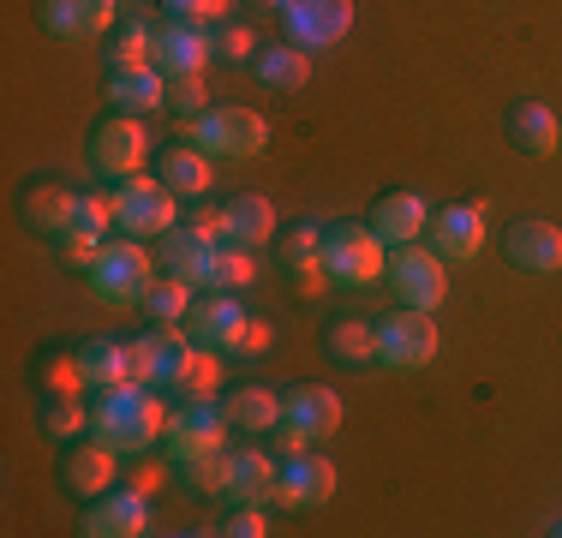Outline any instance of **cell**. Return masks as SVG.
I'll list each match as a JSON object with an SVG mask.
<instances>
[{
	"instance_id": "45",
	"label": "cell",
	"mask_w": 562,
	"mask_h": 538,
	"mask_svg": "<svg viewBox=\"0 0 562 538\" xmlns=\"http://www.w3.org/2000/svg\"><path fill=\"white\" fill-rule=\"evenodd\" d=\"M162 7L173 12V19H210V24H222L234 0H162Z\"/></svg>"
},
{
	"instance_id": "28",
	"label": "cell",
	"mask_w": 562,
	"mask_h": 538,
	"mask_svg": "<svg viewBox=\"0 0 562 538\" xmlns=\"http://www.w3.org/2000/svg\"><path fill=\"white\" fill-rule=\"evenodd\" d=\"M78 371H85V389L109 395V389L132 383V347H120V341H90V347H78Z\"/></svg>"
},
{
	"instance_id": "49",
	"label": "cell",
	"mask_w": 562,
	"mask_h": 538,
	"mask_svg": "<svg viewBox=\"0 0 562 538\" xmlns=\"http://www.w3.org/2000/svg\"><path fill=\"white\" fill-rule=\"evenodd\" d=\"M162 484H168V467H138V473H132V491H144V496H156V491H162Z\"/></svg>"
},
{
	"instance_id": "21",
	"label": "cell",
	"mask_w": 562,
	"mask_h": 538,
	"mask_svg": "<svg viewBox=\"0 0 562 538\" xmlns=\"http://www.w3.org/2000/svg\"><path fill=\"white\" fill-rule=\"evenodd\" d=\"M508 138H515L520 156H557L562 150V120L544 102H515L508 108Z\"/></svg>"
},
{
	"instance_id": "1",
	"label": "cell",
	"mask_w": 562,
	"mask_h": 538,
	"mask_svg": "<svg viewBox=\"0 0 562 538\" xmlns=\"http://www.w3.org/2000/svg\"><path fill=\"white\" fill-rule=\"evenodd\" d=\"M162 430H168V407L144 383H120L90 407V437L109 442L114 455H150L162 442Z\"/></svg>"
},
{
	"instance_id": "14",
	"label": "cell",
	"mask_w": 562,
	"mask_h": 538,
	"mask_svg": "<svg viewBox=\"0 0 562 538\" xmlns=\"http://www.w3.org/2000/svg\"><path fill=\"white\" fill-rule=\"evenodd\" d=\"M186 354H192V341H186L180 329L138 335V341H132V383H144V389H173V377H180Z\"/></svg>"
},
{
	"instance_id": "13",
	"label": "cell",
	"mask_w": 562,
	"mask_h": 538,
	"mask_svg": "<svg viewBox=\"0 0 562 538\" xmlns=\"http://www.w3.org/2000/svg\"><path fill=\"white\" fill-rule=\"evenodd\" d=\"M336 467L324 461V455H288L276 473V503L281 508H324L329 496H336Z\"/></svg>"
},
{
	"instance_id": "22",
	"label": "cell",
	"mask_w": 562,
	"mask_h": 538,
	"mask_svg": "<svg viewBox=\"0 0 562 538\" xmlns=\"http://www.w3.org/2000/svg\"><path fill=\"white\" fill-rule=\"evenodd\" d=\"M239 323H246V305H239L234 293H210V300L192 305V317H186V335H192L198 347H216V354H227V341H234Z\"/></svg>"
},
{
	"instance_id": "20",
	"label": "cell",
	"mask_w": 562,
	"mask_h": 538,
	"mask_svg": "<svg viewBox=\"0 0 562 538\" xmlns=\"http://www.w3.org/2000/svg\"><path fill=\"white\" fill-rule=\"evenodd\" d=\"M371 227H378L383 246H413V239L431 227V204L419 192H390L378 210H371Z\"/></svg>"
},
{
	"instance_id": "41",
	"label": "cell",
	"mask_w": 562,
	"mask_h": 538,
	"mask_svg": "<svg viewBox=\"0 0 562 538\" xmlns=\"http://www.w3.org/2000/svg\"><path fill=\"white\" fill-rule=\"evenodd\" d=\"M168 108L186 120V126H192L198 114H210V108H204V72H192V78H168Z\"/></svg>"
},
{
	"instance_id": "29",
	"label": "cell",
	"mask_w": 562,
	"mask_h": 538,
	"mask_svg": "<svg viewBox=\"0 0 562 538\" xmlns=\"http://www.w3.org/2000/svg\"><path fill=\"white\" fill-rule=\"evenodd\" d=\"M258 78L270 90H300L305 78H312V54L305 48H293V43H276V48H258Z\"/></svg>"
},
{
	"instance_id": "30",
	"label": "cell",
	"mask_w": 562,
	"mask_h": 538,
	"mask_svg": "<svg viewBox=\"0 0 562 538\" xmlns=\"http://www.w3.org/2000/svg\"><path fill=\"white\" fill-rule=\"evenodd\" d=\"M72 210H78V192H66V186H36V192L24 198V222L55 234V239L72 227Z\"/></svg>"
},
{
	"instance_id": "9",
	"label": "cell",
	"mask_w": 562,
	"mask_h": 538,
	"mask_svg": "<svg viewBox=\"0 0 562 538\" xmlns=\"http://www.w3.org/2000/svg\"><path fill=\"white\" fill-rule=\"evenodd\" d=\"M216 60V24L210 19H168L156 31V72L168 78H192Z\"/></svg>"
},
{
	"instance_id": "31",
	"label": "cell",
	"mask_w": 562,
	"mask_h": 538,
	"mask_svg": "<svg viewBox=\"0 0 562 538\" xmlns=\"http://www.w3.org/2000/svg\"><path fill=\"white\" fill-rule=\"evenodd\" d=\"M173 389H180L186 401H216V389H222V354H216V347H198L192 341V354H186Z\"/></svg>"
},
{
	"instance_id": "17",
	"label": "cell",
	"mask_w": 562,
	"mask_h": 538,
	"mask_svg": "<svg viewBox=\"0 0 562 538\" xmlns=\"http://www.w3.org/2000/svg\"><path fill=\"white\" fill-rule=\"evenodd\" d=\"M216 258H222V239L198 234V227H173V234L162 239L168 276L192 281V288H210V281H216Z\"/></svg>"
},
{
	"instance_id": "43",
	"label": "cell",
	"mask_w": 562,
	"mask_h": 538,
	"mask_svg": "<svg viewBox=\"0 0 562 538\" xmlns=\"http://www.w3.org/2000/svg\"><path fill=\"white\" fill-rule=\"evenodd\" d=\"M263 347H270V323L246 312V323H239V329H234V341H227V354H239V359H258Z\"/></svg>"
},
{
	"instance_id": "40",
	"label": "cell",
	"mask_w": 562,
	"mask_h": 538,
	"mask_svg": "<svg viewBox=\"0 0 562 538\" xmlns=\"http://www.w3.org/2000/svg\"><path fill=\"white\" fill-rule=\"evenodd\" d=\"M216 60H258V31H251V24H216Z\"/></svg>"
},
{
	"instance_id": "44",
	"label": "cell",
	"mask_w": 562,
	"mask_h": 538,
	"mask_svg": "<svg viewBox=\"0 0 562 538\" xmlns=\"http://www.w3.org/2000/svg\"><path fill=\"white\" fill-rule=\"evenodd\" d=\"M60 251H66V264H72V269H85V276H90V264L102 258V239L97 234H78V227H72V234H60Z\"/></svg>"
},
{
	"instance_id": "23",
	"label": "cell",
	"mask_w": 562,
	"mask_h": 538,
	"mask_svg": "<svg viewBox=\"0 0 562 538\" xmlns=\"http://www.w3.org/2000/svg\"><path fill=\"white\" fill-rule=\"evenodd\" d=\"M508 264L539 269V276L562 269V227L557 222H515V234H508Z\"/></svg>"
},
{
	"instance_id": "38",
	"label": "cell",
	"mask_w": 562,
	"mask_h": 538,
	"mask_svg": "<svg viewBox=\"0 0 562 538\" xmlns=\"http://www.w3.org/2000/svg\"><path fill=\"white\" fill-rule=\"evenodd\" d=\"M251 281H258V264H251V251H246V246H222L216 281H210V288H216V293H234V288H251Z\"/></svg>"
},
{
	"instance_id": "18",
	"label": "cell",
	"mask_w": 562,
	"mask_h": 538,
	"mask_svg": "<svg viewBox=\"0 0 562 538\" xmlns=\"http://www.w3.org/2000/svg\"><path fill=\"white\" fill-rule=\"evenodd\" d=\"M120 0H43V24L60 43H90V36L114 31Z\"/></svg>"
},
{
	"instance_id": "50",
	"label": "cell",
	"mask_w": 562,
	"mask_h": 538,
	"mask_svg": "<svg viewBox=\"0 0 562 538\" xmlns=\"http://www.w3.org/2000/svg\"><path fill=\"white\" fill-rule=\"evenodd\" d=\"M246 7H258V12H288V0H246Z\"/></svg>"
},
{
	"instance_id": "48",
	"label": "cell",
	"mask_w": 562,
	"mask_h": 538,
	"mask_svg": "<svg viewBox=\"0 0 562 538\" xmlns=\"http://www.w3.org/2000/svg\"><path fill=\"white\" fill-rule=\"evenodd\" d=\"M227 533H234V538H263V533H270V520H263V508L251 503V508H234V515H227Z\"/></svg>"
},
{
	"instance_id": "46",
	"label": "cell",
	"mask_w": 562,
	"mask_h": 538,
	"mask_svg": "<svg viewBox=\"0 0 562 538\" xmlns=\"http://www.w3.org/2000/svg\"><path fill=\"white\" fill-rule=\"evenodd\" d=\"M186 484L192 491H222V455H204V461H192V467H180Z\"/></svg>"
},
{
	"instance_id": "10",
	"label": "cell",
	"mask_w": 562,
	"mask_h": 538,
	"mask_svg": "<svg viewBox=\"0 0 562 538\" xmlns=\"http://www.w3.org/2000/svg\"><path fill=\"white\" fill-rule=\"evenodd\" d=\"M288 24V43L317 54V48H336L347 31H353V0H288L281 12Z\"/></svg>"
},
{
	"instance_id": "34",
	"label": "cell",
	"mask_w": 562,
	"mask_h": 538,
	"mask_svg": "<svg viewBox=\"0 0 562 538\" xmlns=\"http://www.w3.org/2000/svg\"><path fill=\"white\" fill-rule=\"evenodd\" d=\"M109 60H114V72L156 66V31L144 19H126V24H120V36H114V48H109Z\"/></svg>"
},
{
	"instance_id": "5",
	"label": "cell",
	"mask_w": 562,
	"mask_h": 538,
	"mask_svg": "<svg viewBox=\"0 0 562 538\" xmlns=\"http://www.w3.org/2000/svg\"><path fill=\"white\" fill-rule=\"evenodd\" d=\"M227 407H216V401H192V407L168 413V430H162V449L173 467H192L204 461V455H222L227 442Z\"/></svg>"
},
{
	"instance_id": "7",
	"label": "cell",
	"mask_w": 562,
	"mask_h": 538,
	"mask_svg": "<svg viewBox=\"0 0 562 538\" xmlns=\"http://www.w3.org/2000/svg\"><path fill=\"white\" fill-rule=\"evenodd\" d=\"M437 359V323L431 312H413V305H401L395 317L378 323V366L390 371H419Z\"/></svg>"
},
{
	"instance_id": "26",
	"label": "cell",
	"mask_w": 562,
	"mask_h": 538,
	"mask_svg": "<svg viewBox=\"0 0 562 538\" xmlns=\"http://www.w3.org/2000/svg\"><path fill=\"white\" fill-rule=\"evenodd\" d=\"M210 168H216V161L198 150V144H173V150L162 156V173H156V180H162L173 198H192L198 204V198L210 192Z\"/></svg>"
},
{
	"instance_id": "32",
	"label": "cell",
	"mask_w": 562,
	"mask_h": 538,
	"mask_svg": "<svg viewBox=\"0 0 562 538\" xmlns=\"http://www.w3.org/2000/svg\"><path fill=\"white\" fill-rule=\"evenodd\" d=\"M192 281H180V276H168V281H156L150 288V300H144V312L156 317V329H180L186 317H192Z\"/></svg>"
},
{
	"instance_id": "8",
	"label": "cell",
	"mask_w": 562,
	"mask_h": 538,
	"mask_svg": "<svg viewBox=\"0 0 562 538\" xmlns=\"http://www.w3.org/2000/svg\"><path fill=\"white\" fill-rule=\"evenodd\" d=\"M390 288L401 293V305H413V312H437L443 305V293H449V276H443V258H437L431 246H395V258H390Z\"/></svg>"
},
{
	"instance_id": "3",
	"label": "cell",
	"mask_w": 562,
	"mask_h": 538,
	"mask_svg": "<svg viewBox=\"0 0 562 538\" xmlns=\"http://www.w3.org/2000/svg\"><path fill=\"white\" fill-rule=\"evenodd\" d=\"M186 144H198L210 161H251L270 144V126L251 108H210V114H198L186 126Z\"/></svg>"
},
{
	"instance_id": "36",
	"label": "cell",
	"mask_w": 562,
	"mask_h": 538,
	"mask_svg": "<svg viewBox=\"0 0 562 538\" xmlns=\"http://www.w3.org/2000/svg\"><path fill=\"white\" fill-rule=\"evenodd\" d=\"M43 425L55 430L60 442H72L78 430H90V413H85V401H78V395H48V407H43Z\"/></svg>"
},
{
	"instance_id": "11",
	"label": "cell",
	"mask_w": 562,
	"mask_h": 538,
	"mask_svg": "<svg viewBox=\"0 0 562 538\" xmlns=\"http://www.w3.org/2000/svg\"><path fill=\"white\" fill-rule=\"evenodd\" d=\"M276 473L281 467L270 461L263 449H234V455H222V503L227 508H251V503H276Z\"/></svg>"
},
{
	"instance_id": "24",
	"label": "cell",
	"mask_w": 562,
	"mask_h": 538,
	"mask_svg": "<svg viewBox=\"0 0 562 538\" xmlns=\"http://www.w3.org/2000/svg\"><path fill=\"white\" fill-rule=\"evenodd\" d=\"M109 102L120 114H150V108H168V72L156 66H132V72H114Z\"/></svg>"
},
{
	"instance_id": "35",
	"label": "cell",
	"mask_w": 562,
	"mask_h": 538,
	"mask_svg": "<svg viewBox=\"0 0 562 538\" xmlns=\"http://www.w3.org/2000/svg\"><path fill=\"white\" fill-rule=\"evenodd\" d=\"M329 354L341 359V366H371V359H378V329H371V323H336V329H329Z\"/></svg>"
},
{
	"instance_id": "42",
	"label": "cell",
	"mask_w": 562,
	"mask_h": 538,
	"mask_svg": "<svg viewBox=\"0 0 562 538\" xmlns=\"http://www.w3.org/2000/svg\"><path fill=\"white\" fill-rule=\"evenodd\" d=\"M43 389H48V395H78V389H85V371H78V354H60V359H48V366H43Z\"/></svg>"
},
{
	"instance_id": "15",
	"label": "cell",
	"mask_w": 562,
	"mask_h": 538,
	"mask_svg": "<svg viewBox=\"0 0 562 538\" xmlns=\"http://www.w3.org/2000/svg\"><path fill=\"white\" fill-rule=\"evenodd\" d=\"M85 533L90 538H138V533H150V496H144V491H102V496H90Z\"/></svg>"
},
{
	"instance_id": "6",
	"label": "cell",
	"mask_w": 562,
	"mask_h": 538,
	"mask_svg": "<svg viewBox=\"0 0 562 538\" xmlns=\"http://www.w3.org/2000/svg\"><path fill=\"white\" fill-rule=\"evenodd\" d=\"M324 269H329L336 288H371V281L390 269L378 227H329L324 234Z\"/></svg>"
},
{
	"instance_id": "2",
	"label": "cell",
	"mask_w": 562,
	"mask_h": 538,
	"mask_svg": "<svg viewBox=\"0 0 562 538\" xmlns=\"http://www.w3.org/2000/svg\"><path fill=\"white\" fill-rule=\"evenodd\" d=\"M150 288H156V264L138 239H114V246H102V258L90 264V293H97V305H109V312L144 305Z\"/></svg>"
},
{
	"instance_id": "47",
	"label": "cell",
	"mask_w": 562,
	"mask_h": 538,
	"mask_svg": "<svg viewBox=\"0 0 562 538\" xmlns=\"http://www.w3.org/2000/svg\"><path fill=\"white\" fill-rule=\"evenodd\" d=\"M263 437H270V442H276V449H281V455H305V442H312V437H305V430H300V425H293V419H288V413H281V419H276L270 430H263Z\"/></svg>"
},
{
	"instance_id": "16",
	"label": "cell",
	"mask_w": 562,
	"mask_h": 538,
	"mask_svg": "<svg viewBox=\"0 0 562 538\" xmlns=\"http://www.w3.org/2000/svg\"><path fill=\"white\" fill-rule=\"evenodd\" d=\"M97 168L102 173H114V180H132V173L144 168V156H150V138H144V126H138V114H114L109 126L97 132Z\"/></svg>"
},
{
	"instance_id": "27",
	"label": "cell",
	"mask_w": 562,
	"mask_h": 538,
	"mask_svg": "<svg viewBox=\"0 0 562 538\" xmlns=\"http://www.w3.org/2000/svg\"><path fill=\"white\" fill-rule=\"evenodd\" d=\"M270 239H276V210L263 204L258 192H246V198H234V204H227V239H222V246L258 251V246H270Z\"/></svg>"
},
{
	"instance_id": "4",
	"label": "cell",
	"mask_w": 562,
	"mask_h": 538,
	"mask_svg": "<svg viewBox=\"0 0 562 538\" xmlns=\"http://www.w3.org/2000/svg\"><path fill=\"white\" fill-rule=\"evenodd\" d=\"M173 215H180V204H173V192H168L162 180H144V173L120 180V192H114V227L126 239L173 234Z\"/></svg>"
},
{
	"instance_id": "39",
	"label": "cell",
	"mask_w": 562,
	"mask_h": 538,
	"mask_svg": "<svg viewBox=\"0 0 562 538\" xmlns=\"http://www.w3.org/2000/svg\"><path fill=\"white\" fill-rule=\"evenodd\" d=\"M72 227L78 234H109L114 227V198H102V192H78V210H72ZM72 227H66V234H72Z\"/></svg>"
},
{
	"instance_id": "37",
	"label": "cell",
	"mask_w": 562,
	"mask_h": 538,
	"mask_svg": "<svg viewBox=\"0 0 562 538\" xmlns=\"http://www.w3.org/2000/svg\"><path fill=\"white\" fill-rule=\"evenodd\" d=\"M317 258H324V227H317V222L288 227V239H281V264L305 269V264H317Z\"/></svg>"
},
{
	"instance_id": "12",
	"label": "cell",
	"mask_w": 562,
	"mask_h": 538,
	"mask_svg": "<svg viewBox=\"0 0 562 538\" xmlns=\"http://www.w3.org/2000/svg\"><path fill=\"white\" fill-rule=\"evenodd\" d=\"M485 204H449V210H437L431 215V227H425V234H431V251L443 264H473L479 251H485Z\"/></svg>"
},
{
	"instance_id": "25",
	"label": "cell",
	"mask_w": 562,
	"mask_h": 538,
	"mask_svg": "<svg viewBox=\"0 0 562 538\" xmlns=\"http://www.w3.org/2000/svg\"><path fill=\"white\" fill-rule=\"evenodd\" d=\"M114 461H120V455L109 449V442L90 437L85 449L66 455V491H72V496H102L114 484Z\"/></svg>"
},
{
	"instance_id": "19",
	"label": "cell",
	"mask_w": 562,
	"mask_h": 538,
	"mask_svg": "<svg viewBox=\"0 0 562 538\" xmlns=\"http://www.w3.org/2000/svg\"><path fill=\"white\" fill-rule=\"evenodd\" d=\"M281 413H288V419L300 425L312 442H329V437L341 430V395H336V389H324V383L293 389V395L281 401Z\"/></svg>"
},
{
	"instance_id": "33",
	"label": "cell",
	"mask_w": 562,
	"mask_h": 538,
	"mask_svg": "<svg viewBox=\"0 0 562 538\" xmlns=\"http://www.w3.org/2000/svg\"><path fill=\"white\" fill-rule=\"evenodd\" d=\"M227 419H234L239 430H270L276 419H281V401L270 395V389H234V395H227Z\"/></svg>"
}]
</instances>
